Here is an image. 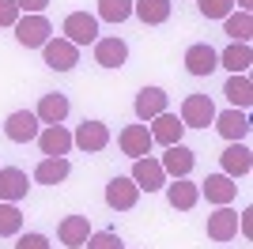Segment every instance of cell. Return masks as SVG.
Returning a JSON list of instances; mask_svg holds the SVG:
<instances>
[{
	"instance_id": "cell-32",
	"label": "cell",
	"mask_w": 253,
	"mask_h": 249,
	"mask_svg": "<svg viewBox=\"0 0 253 249\" xmlns=\"http://www.w3.org/2000/svg\"><path fill=\"white\" fill-rule=\"evenodd\" d=\"M197 8H201L204 19H227V15H231V8H234V0H201Z\"/></svg>"
},
{
	"instance_id": "cell-20",
	"label": "cell",
	"mask_w": 253,
	"mask_h": 249,
	"mask_svg": "<svg viewBox=\"0 0 253 249\" xmlns=\"http://www.w3.org/2000/svg\"><path fill=\"white\" fill-rule=\"evenodd\" d=\"M68 98H64L61 91H53V94H42V102H38V110H34V117L42 124H64V117H68Z\"/></svg>"
},
{
	"instance_id": "cell-13",
	"label": "cell",
	"mask_w": 253,
	"mask_h": 249,
	"mask_svg": "<svg viewBox=\"0 0 253 249\" xmlns=\"http://www.w3.org/2000/svg\"><path fill=\"white\" fill-rule=\"evenodd\" d=\"M215 68H219V53L208 42H197V45L185 49V72L189 76H211Z\"/></svg>"
},
{
	"instance_id": "cell-7",
	"label": "cell",
	"mask_w": 253,
	"mask_h": 249,
	"mask_svg": "<svg viewBox=\"0 0 253 249\" xmlns=\"http://www.w3.org/2000/svg\"><path fill=\"white\" fill-rule=\"evenodd\" d=\"M117 144H121V151H125L128 159H144V155H151L155 140H151L148 124H125V128L117 132Z\"/></svg>"
},
{
	"instance_id": "cell-36",
	"label": "cell",
	"mask_w": 253,
	"mask_h": 249,
	"mask_svg": "<svg viewBox=\"0 0 253 249\" xmlns=\"http://www.w3.org/2000/svg\"><path fill=\"white\" fill-rule=\"evenodd\" d=\"M238 11H250V0H238Z\"/></svg>"
},
{
	"instance_id": "cell-18",
	"label": "cell",
	"mask_w": 253,
	"mask_h": 249,
	"mask_svg": "<svg viewBox=\"0 0 253 249\" xmlns=\"http://www.w3.org/2000/svg\"><path fill=\"white\" fill-rule=\"evenodd\" d=\"M151 140L155 144H163V147H170V144H181V132H185V124H181V117L178 114H159V117H151Z\"/></svg>"
},
{
	"instance_id": "cell-30",
	"label": "cell",
	"mask_w": 253,
	"mask_h": 249,
	"mask_svg": "<svg viewBox=\"0 0 253 249\" xmlns=\"http://www.w3.org/2000/svg\"><path fill=\"white\" fill-rule=\"evenodd\" d=\"M227 34H231V42H246L250 45V38H253V15L250 11H238V15H227Z\"/></svg>"
},
{
	"instance_id": "cell-5",
	"label": "cell",
	"mask_w": 253,
	"mask_h": 249,
	"mask_svg": "<svg viewBox=\"0 0 253 249\" xmlns=\"http://www.w3.org/2000/svg\"><path fill=\"white\" fill-rule=\"evenodd\" d=\"M132 181H136L140 193H159V189L167 185V170H163V163L151 159V155L132 159Z\"/></svg>"
},
{
	"instance_id": "cell-31",
	"label": "cell",
	"mask_w": 253,
	"mask_h": 249,
	"mask_svg": "<svg viewBox=\"0 0 253 249\" xmlns=\"http://www.w3.org/2000/svg\"><path fill=\"white\" fill-rule=\"evenodd\" d=\"M84 249H125V242H121L117 230H91V238H87Z\"/></svg>"
},
{
	"instance_id": "cell-14",
	"label": "cell",
	"mask_w": 253,
	"mask_h": 249,
	"mask_svg": "<svg viewBox=\"0 0 253 249\" xmlns=\"http://www.w3.org/2000/svg\"><path fill=\"white\" fill-rule=\"evenodd\" d=\"M201 197H208V204L223 208V204H231V200L238 197V185H234V177H227V174H208L201 181Z\"/></svg>"
},
{
	"instance_id": "cell-11",
	"label": "cell",
	"mask_w": 253,
	"mask_h": 249,
	"mask_svg": "<svg viewBox=\"0 0 253 249\" xmlns=\"http://www.w3.org/2000/svg\"><path fill=\"white\" fill-rule=\"evenodd\" d=\"M38 147H42L45 159H64L72 151V132L64 124H45L42 132H38Z\"/></svg>"
},
{
	"instance_id": "cell-23",
	"label": "cell",
	"mask_w": 253,
	"mask_h": 249,
	"mask_svg": "<svg viewBox=\"0 0 253 249\" xmlns=\"http://www.w3.org/2000/svg\"><path fill=\"white\" fill-rule=\"evenodd\" d=\"M219 159H223V174L227 177H246L253 170V159H250V147L246 144H231Z\"/></svg>"
},
{
	"instance_id": "cell-24",
	"label": "cell",
	"mask_w": 253,
	"mask_h": 249,
	"mask_svg": "<svg viewBox=\"0 0 253 249\" xmlns=\"http://www.w3.org/2000/svg\"><path fill=\"white\" fill-rule=\"evenodd\" d=\"M68 174H72V163H68V159H42V163L34 166V181H38V185H61Z\"/></svg>"
},
{
	"instance_id": "cell-9",
	"label": "cell",
	"mask_w": 253,
	"mask_h": 249,
	"mask_svg": "<svg viewBox=\"0 0 253 249\" xmlns=\"http://www.w3.org/2000/svg\"><path fill=\"white\" fill-rule=\"evenodd\" d=\"M215 128H219V136L223 140H231V144H242L246 136H250V114L246 110H223V114H215Z\"/></svg>"
},
{
	"instance_id": "cell-19",
	"label": "cell",
	"mask_w": 253,
	"mask_h": 249,
	"mask_svg": "<svg viewBox=\"0 0 253 249\" xmlns=\"http://www.w3.org/2000/svg\"><path fill=\"white\" fill-rule=\"evenodd\" d=\"M167 189V200L170 208H178V211H189V208H197V200H201V185H193L189 177H174Z\"/></svg>"
},
{
	"instance_id": "cell-12",
	"label": "cell",
	"mask_w": 253,
	"mask_h": 249,
	"mask_svg": "<svg viewBox=\"0 0 253 249\" xmlns=\"http://www.w3.org/2000/svg\"><path fill=\"white\" fill-rule=\"evenodd\" d=\"M57 238L68 249H84L87 238H91V219L87 215H64L61 223H57Z\"/></svg>"
},
{
	"instance_id": "cell-16",
	"label": "cell",
	"mask_w": 253,
	"mask_h": 249,
	"mask_svg": "<svg viewBox=\"0 0 253 249\" xmlns=\"http://www.w3.org/2000/svg\"><path fill=\"white\" fill-rule=\"evenodd\" d=\"M27 189H31V177L23 174L19 166H4L0 170V200L4 204H19L27 197Z\"/></svg>"
},
{
	"instance_id": "cell-17",
	"label": "cell",
	"mask_w": 253,
	"mask_h": 249,
	"mask_svg": "<svg viewBox=\"0 0 253 249\" xmlns=\"http://www.w3.org/2000/svg\"><path fill=\"white\" fill-rule=\"evenodd\" d=\"M159 163H163L167 177H189V174H193V166H197V155H193L185 144H170V147H167V155L159 159Z\"/></svg>"
},
{
	"instance_id": "cell-6",
	"label": "cell",
	"mask_w": 253,
	"mask_h": 249,
	"mask_svg": "<svg viewBox=\"0 0 253 249\" xmlns=\"http://www.w3.org/2000/svg\"><path fill=\"white\" fill-rule=\"evenodd\" d=\"M72 147H80V151H106L110 147V124L106 121H84L80 128L72 132Z\"/></svg>"
},
{
	"instance_id": "cell-3",
	"label": "cell",
	"mask_w": 253,
	"mask_h": 249,
	"mask_svg": "<svg viewBox=\"0 0 253 249\" xmlns=\"http://www.w3.org/2000/svg\"><path fill=\"white\" fill-rule=\"evenodd\" d=\"M211 121H215L211 94H185V102H181V124L185 128H208Z\"/></svg>"
},
{
	"instance_id": "cell-35",
	"label": "cell",
	"mask_w": 253,
	"mask_h": 249,
	"mask_svg": "<svg viewBox=\"0 0 253 249\" xmlns=\"http://www.w3.org/2000/svg\"><path fill=\"white\" fill-rule=\"evenodd\" d=\"M15 8H19L23 15H42V11L49 8V0H15Z\"/></svg>"
},
{
	"instance_id": "cell-1",
	"label": "cell",
	"mask_w": 253,
	"mask_h": 249,
	"mask_svg": "<svg viewBox=\"0 0 253 249\" xmlns=\"http://www.w3.org/2000/svg\"><path fill=\"white\" fill-rule=\"evenodd\" d=\"M11 31H15V42H19L23 49H42L45 42L53 38V27H49L45 15H19V23Z\"/></svg>"
},
{
	"instance_id": "cell-26",
	"label": "cell",
	"mask_w": 253,
	"mask_h": 249,
	"mask_svg": "<svg viewBox=\"0 0 253 249\" xmlns=\"http://www.w3.org/2000/svg\"><path fill=\"white\" fill-rule=\"evenodd\" d=\"M132 15H136L144 27H159V23L170 19V0H136V4H132Z\"/></svg>"
},
{
	"instance_id": "cell-27",
	"label": "cell",
	"mask_w": 253,
	"mask_h": 249,
	"mask_svg": "<svg viewBox=\"0 0 253 249\" xmlns=\"http://www.w3.org/2000/svg\"><path fill=\"white\" fill-rule=\"evenodd\" d=\"M223 94H227V102H231L234 110H250V102H253V83H250V76H246V72L231 76L227 87H223Z\"/></svg>"
},
{
	"instance_id": "cell-15",
	"label": "cell",
	"mask_w": 253,
	"mask_h": 249,
	"mask_svg": "<svg viewBox=\"0 0 253 249\" xmlns=\"http://www.w3.org/2000/svg\"><path fill=\"white\" fill-rule=\"evenodd\" d=\"M234 234H238V211H234L231 204L215 208L208 215V238L211 242H231Z\"/></svg>"
},
{
	"instance_id": "cell-2",
	"label": "cell",
	"mask_w": 253,
	"mask_h": 249,
	"mask_svg": "<svg viewBox=\"0 0 253 249\" xmlns=\"http://www.w3.org/2000/svg\"><path fill=\"white\" fill-rule=\"evenodd\" d=\"M42 57H45V68H53V72H72L80 64V45H72L68 38H49L42 45Z\"/></svg>"
},
{
	"instance_id": "cell-10",
	"label": "cell",
	"mask_w": 253,
	"mask_h": 249,
	"mask_svg": "<svg viewBox=\"0 0 253 249\" xmlns=\"http://www.w3.org/2000/svg\"><path fill=\"white\" fill-rule=\"evenodd\" d=\"M136 200H140V189H136L132 177H121V174H117L114 181L106 185V204L114 208V211H132Z\"/></svg>"
},
{
	"instance_id": "cell-22",
	"label": "cell",
	"mask_w": 253,
	"mask_h": 249,
	"mask_svg": "<svg viewBox=\"0 0 253 249\" xmlns=\"http://www.w3.org/2000/svg\"><path fill=\"white\" fill-rule=\"evenodd\" d=\"M95 61L102 68H121L128 61V45L121 38H98L95 42Z\"/></svg>"
},
{
	"instance_id": "cell-28",
	"label": "cell",
	"mask_w": 253,
	"mask_h": 249,
	"mask_svg": "<svg viewBox=\"0 0 253 249\" xmlns=\"http://www.w3.org/2000/svg\"><path fill=\"white\" fill-rule=\"evenodd\" d=\"M95 19H106V23L132 19V0H98V15Z\"/></svg>"
},
{
	"instance_id": "cell-25",
	"label": "cell",
	"mask_w": 253,
	"mask_h": 249,
	"mask_svg": "<svg viewBox=\"0 0 253 249\" xmlns=\"http://www.w3.org/2000/svg\"><path fill=\"white\" fill-rule=\"evenodd\" d=\"M219 64L227 68L231 76H238V72H250V64H253V53H250V45L246 42H231L227 49L219 53Z\"/></svg>"
},
{
	"instance_id": "cell-8",
	"label": "cell",
	"mask_w": 253,
	"mask_h": 249,
	"mask_svg": "<svg viewBox=\"0 0 253 249\" xmlns=\"http://www.w3.org/2000/svg\"><path fill=\"white\" fill-rule=\"evenodd\" d=\"M64 38L72 42V45H87V42H98V19L95 15H87V11H72L68 19H64Z\"/></svg>"
},
{
	"instance_id": "cell-21",
	"label": "cell",
	"mask_w": 253,
	"mask_h": 249,
	"mask_svg": "<svg viewBox=\"0 0 253 249\" xmlns=\"http://www.w3.org/2000/svg\"><path fill=\"white\" fill-rule=\"evenodd\" d=\"M159 114H167V91H163V87H144V91L136 94V117L148 124L151 117H159Z\"/></svg>"
},
{
	"instance_id": "cell-34",
	"label": "cell",
	"mask_w": 253,
	"mask_h": 249,
	"mask_svg": "<svg viewBox=\"0 0 253 249\" xmlns=\"http://www.w3.org/2000/svg\"><path fill=\"white\" fill-rule=\"evenodd\" d=\"M23 11L15 8V0H0V27H15Z\"/></svg>"
},
{
	"instance_id": "cell-29",
	"label": "cell",
	"mask_w": 253,
	"mask_h": 249,
	"mask_svg": "<svg viewBox=\"0 0 253 249\" xmlns=\"http://www.w3.org/2000/svg\"><path fill=\"white\" fill-rule=\"evenodd\" d=\"M15 234H23V211L0 200V238H15Z\"/></svg>"
},
{
	"instance_id": "cell-33",
	"label": "cell",
	"mask_w": 253,
	"mask_h": 249,
	"mask_svg": "<svg viewBox=\"0 0 253 249\" xmlns=\"http://www.w3.org/2000/svg\"><path fill=\"white\" fill-rule=\"evenodd\" d=\"M15 238H19L15 249H49V238H45V234H34V230L31 234H15Z\"/></svg>"
},
{
	"instance_id": "cell-4",
	"label": "cell",
	"mask_w": 253,
	"mask_h": 249,
	"mask_svg": "<svg viewBox=\"0 0 253 249\" xmlns=\"http://www.w3.org/2000/svg\"><path fill=\"white\" fill-rule=\"evenodd\" d=\"M38 132H42V121L34 117V110H15L4 121V136L11 144H31V140H38Z\"/></svg>"
}]
</instances>
